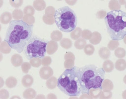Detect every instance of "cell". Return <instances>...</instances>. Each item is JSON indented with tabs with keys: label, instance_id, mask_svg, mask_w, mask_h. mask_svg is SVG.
I'll return each mask as SVG.
<instances>
[{
	"label": "cell",
	"instance_id": "6",
	"mask_svg": "<svg viewBox=\"0 0 126 99\" xmlns=\"http://www.w3.org/2000/svg\"><path fill=\"white\" fill-rule=\"evenodd\" d=\"M48 41L33 35L27 42L24 49L25 56L27 60L33 58L42 59L46 57Z\"/></svg>",
	"mask_w": 126,
	"mask_h": 99
},
{
	"label": "cell",
	"instance_id": "23",
	"mask_svg": "<svg viewBox=\"0 0 126 99\" xmlns=\"http://www.w3.org/2000/svg\"><path fill=\"white\" fill-rule=\"evenodd\" d=\"M103 69L105 72H110L113 69V65L112 61L110 60H107L104 62L103 65Z\"/></svg>",
	"mask_w": 126,
	"mask_h": 99
},
{
	"label": "cell",
	"instance_id": "12",
	"mask_svg": "<svg viewBox=\"0 0 126 99\" xmlns=\"http://www.w3.org/2000/svg\"><path fill=\"white\" fill-rule=\"evenodd\" d=\"M37 93L33 89L28 88L24 91L23 97L25 99H33L35 98Z\"/></svg>",
	"mask_w": 126,
	"mask_h": 99
},
{
	"label": "cell",
	"instance_id": "14",
	"mask_svg": "<svg viewBox=\"0 0 126 99\" xmlns=\"http://www.w3.org/2000/svg\"><path fill=\"white\" fill-rule=\"evenodd\" d=\"M33 7L37 11H42L45 9L46 7V2L44 0H35L33 1Z\"/></svg>",
	"mask_w": 126,
	"mask_h": 99
},
{
	"label": "cell",
	"instance_id": "24",
	"mask_svg": "<svg viewBox=\"0 0 126 99\" xmlns=\"http://www.w3.org/2000/svg\"><path fill=\"white\" fill-rule=\"evenodd\" d=\"M62 34L59 30H54L52 32L50 37L52 40L55 42L60 41L62 38Z\"/></svg>",
	"mask_w": 126,
	"mask_h": 99
},
{
	"label": "cell",
	"instance_id": "8",
	"mask_svg": "<svg viewBox=\"0 0 126 99\" xmlns=\"http://www.w3.org/2000/svg\"><path fill=\"white\" fill-rule=\"evenodd\" d=\"M58 48L57 42L54 41H48L46 47V51L48 55H52L54 54Z\"/></svg>",
	"mask_w": 126,
	"mask_h": 99
},
{
	"label": "cell",
	"instance_id": "5",
	"mask_svg": "<svg viewBox=\"0 0 126 99\" xmlns=\"http://www.w3.org/2000/svg\"><path fill=\"white\" fill-rule=\"evenodd\" d=\"M55 23L59 29L64 32H70L76 28L78 23L75 12L68 6H64L56 10Z\"/></svg>",
	"mask_w": 126,
	"mask_h": 99
},
{
	"label": "cell",
	"instance_id": "36",
	"mask_svg": "<svg viewBox=\"0 0 126 99\" xmlns=\"http://www.w3.org/2000/svg\"><path fill=\"white\" fill-rule=\"evenodd\" d=\"M40 95H38L37 96V97H35L36 99H45L46 97H45L44 95H41V96H40Z\"/></svg>",
	"mask_w": 126,
	"mask_h": 99
},
{
	"label": "cell",
	"instance_id": "19",
	"mask_svg": "<svg viewBox=\"0 0 126 99\" xmlns=\"http://www.w3.org/2000/svg\"><path fill=\"white\" fill-rule=\"evenodd\" d=\"M23 14L24 13L20 9H16L12 12V17L15 20H20L24 17Z\"/></svg>",
	"mask_w": 126,
	"mask_h": 99
},
{
	"label": "cell",
	"instance_id": "20",
	"mask_svg": "<svg viewBox=\"0 0 126 99\" xmlns=\"http://www.w3.org/2000/svg\"><path fill=\"white\" fill-rule=\"evenodd\" d=\"M81 29L79 27H76L70 33L71 38L74 40H77L81 36Z\"/></svg>",
	"mask_w": 126,
	"mask_h": 99
},
{
	"label": "cell",
	"instance_id": "29",
	"mask_svg": "<svg viewBox=\"0 0 126 99\" xmlns=\"http://www.w3.org/2000/svg\"><path fill=\"white\" fill-rule=\"evenodd\" d=\"M94 47L91 44H87L84 48V53L88 55H92L94 54Z\"/></svg>",
	"mask_w": 126,
	"mask_h": 99
},
{
	"label": "cell",
	"instance_id": "25",
	"mask_svg": "<svg viewBox=\"0 0 126 99\" xmlns=\"http://www.w3.org/2000/svg\"><path fill=\"white\" fill-rule=\"evenodd\" d=\"M55 9L52 6H48L46 8L45 10L46 16L48 18H54L55 13Z\"/></svg>",
	"mask_w": 126,
	"mask_h": 99
},
{
	"label": "cell",
	"instance_id": "7",
	"mask_svg": "<svg viewBox=\"0 0 126 99\" xmlns=\"http://www.w3.org/2000/svg\"><path fill=\"white\" fill-rule=\"evenodd\" d=\"M53 71L50 67L44 66L40 69L39 75L40 78L44 80H48L52 76Z\"/></svg>",
	"mask_w": 126,
	"mask_h": 99
},
{
	"label": "cell",
	"instance_id": "28",
	"mask_svg": "<svg viewBox=\"0 0 126 99\" xmlns=\"http://www.w3.org/2000/svg\"><path fill=\"white\" fill-rule=\"evenodd\" d=\"M30 63L34 67H39L42 65V60L39 58H33L30 60Z\"/></svg>",
	"mask_w": 126,
	"mask_h": 99
},
{
	"label": "cell",
	"instance_id": "27",
	"mask_svg": "<svg viewBox=\"0 0 126 99\" xmlns=\"http://www.w3.org/2000/svg\"><path fill=\"white\" fill-rule=\"evenodd\" d=\"M23 21L29 25H32L35 22V18L33 15H24L22 18Z\"/></svg>",
	"mask_w": 126,
	"mask_h": 99
},
{
	"label": "cell",
	"instance_id": "13",
	"mask_svg": "<svg viewBox=\"0 0 126 99\" xmlns=\"http://www.w3.org/2000/svg\"><path fill=\"white\" fill-rule=\"evenodd\" d=\"M58 80L56 77L52 76L48 79L46 82L47 87L50 89H52L55 88L57 86Z\"/></svg>",
	"mask_w": 126,
	"mask_h": 99
},
{
	"label": "cell",
	"instance_id": "31",
	"mask_svg": "<svg viewBox=\"0 0 126 99\" xmlns=\"http://www.w3.org/2000/svg\"><path fill=\"white\" fill-rule=\"evenodd\" d=\"M52 62V59L51 57L48 56H46L42 59V65L43 66H48Z\"/></svg>",
	"mask_w": 126,
	"mask_h": 99
},
{
	"label": "cell",
	"instance_id": "30",
	"mask_svg": "<svg viewBox=\"0 0 126 99\" xmlns=\"http://www.w3.org/2000/svg\"><path fill=\"white\" fill-rule=\"evenodd\" d=\"M31 68V65L30 63L25 62L23 63L21 65V69L22 71L25 73H27L29 72V70Z\"/></svg>",
	"mask_w": 126,
	"mask_h": 99
},
{
	"label": "cell",
	"instance_id": "35",
	"mask_svg": "<svg viewBox=\"0 0 126 99\" xmlns=\"http://www.w3.org/2000/svg\"><path fill=\"white\" fill-rule=\"evenodd\" d=\"M90 33H92V32H90V31L88 30H84L81 33L82 37L84 39H90V38L89 36H88L87 34H89Z\"/></svg>",
	"mask_w": 126,
	"mask_h": 99
},
{
	"label": "cell",
	"instance_id": "21",
	"mask_svg": "<svg viewBox=\"0 0 126 99\" xmlns=\"http://www.w3.org/2000/svg\"><path fill=\"white\" fill-rule=\"evenodd\" d=\"M61 46L63 48L68 49L72 47V42L70 39L63 38L60 41Z\"/></svg>",
	"mask_w": 126,
	"mask_h": 99
},
{
	"label": "cell",
	"instance_id": "2",
	"mask_svg": "<svg viewBox=\"0 0 126 99\" xmlns=\"http://www.w3.org/2000/svg\"><path fill=\"white\" fill-rule=\"evenodd\" d=\"M77 72L81 86V93L89 95L91 89H102L105 72L103 68L94 65H86L78 67Z\"/></svg>",
	"mask_w": 126,
	"mask_h": 99
},
{
	"label": "cell",
	"instance_id": "33",
	"mask_svg": "<svg viewBox=\"0 0 126 99\" xmlns=\"http://www.w3.org/2000/svg\"><path fill=\"white\" fill-rule=\"evenodd\" d=\"M42 19H43L44 22L45 24L47 25H51L53 24L55 22V18H48L45 15H43Z\"/></svg>",
	"mask_w": 126,
	"mask_h": 99
},
{
	"label": "cell",
	"instance_id": "11",
	"mask_svg": "<svg viewBox=\"0 0 126 99\" xmlns=\"http://www.w3.org/2000/svg\"><path fill=\"white\" fill-rule=\"evenodd\" d=\"M12 18V15L10 12H6L3 13L0 17V22L3 24H7L10 23Z\"/></svg>",
	"mask_w": 126,
	"mask_h": 99
},
{
	"label": "cell",
	"instance_id": "10",
	"mask_svg": "<svg viewBox=\"0 0 126 99\" xmlns=\"http://www.w3.org/2000/svg\"><path fill=\"white\" fill-rule=\"evenodd\" d=\"M11 63L15 67L21 66L23 63V59L20 55L16 54L12 55L11 59Z\"/></svg>",
	"mask_w": 126,
	"mask_h": 99
},
{
	"label": "cell",
	"instance_id": "26",
	"mask_svg": "<svg viewBox=\"0 0 126 99\" xmlns=\"http://www.w3.org/2000/svg\"><path fill=\"white\" fill-rule=\"evenodd\" d=\"M35 10L34 7L31 5H27L24 8L23 13L25 15H33L35 14Z\"/></svg>",
	"mask_w": 126,
	"mask_h": 99
},
{
	"label": "cell",
	"instance_id": "9",
	"mask_svg": "<svg viewBox=\"0 0 126 99\" xmlns=\"http://www.w3.org/2000/svg\"><path fill=\"white\" fill-rule=\"evenodd\" d=\"M21 83L22 85L25 88H29L32 86L33 83V78L31 75H25L22 78Z\"/></svg>",
	"mask_w": 126,
	"mask_h": 99
},
{
	"label": "cell",
	"instance_id": "18",
	"mask_svg": "<svg viewBox=\"0 0 126 99\" xmlns=\"http://www.w3.org/2000/svg\"><path fill=\"white\" fill-rule=\"evenodd\" d=\"M92 37V39L90 40L89 41L90 42V43L94 45L98 44L100 42L102 39L101 35L98 32H94L93 33Z\"/></svg>",
	"mask_w": 126,
	"mask_h": 99
},
{
	"label": "cell",
	"instance_id": "15",
	"mask_svg": "<svg viewBox=\"0 0 126 99\" xmlns=\"http://www.w3.org/2000/svg\"><path fill=\"white\" fill-rule=\"evenodd\" d=\"M17 84V80L15 77L13 76L8 77L6 79L5 82V84L6 86L9 88H14Z\"/></svg>",
	"mask_w": 126,
	"mask_h": 99
},
{
	"label": "cell",
	"instance_id": "17",
	"mask_svg": "<svg viewBox=\"0 0 126 99\" xmlns=\"http://www.w3.org/2000/svg\"><path fill=\"white\" fill-rule=\"evenodd\" d=\"M11 48L6 42H3L0 44V52L2 54H9L11 51Z\"/></svg>",
	"mask_w": 126,
	"mask_h": 99
},
{
	"label": "cell",
	"instance_id": "32",
	"mask_svg": "<svg viewBox=\"0 0 126 99\" xmlns=\"http://www.w3.org/2000/svg\"><path fill=\"white\" fill-rule=\"evenodd\" d=\"M23 0H10L9 1L10 5L15 8L20 7L23 4Z\"/></svg>",
	"mask_w": 126,
	"mask_h": 99
},
{
	"label": "cell",
	"instance_id": "37",
	"mask_svg": "<svg viewBox=\"0 0 126 99\" xmlns=\"http://www.w3.org/2000/svg\"><path fill=\"white\" fill-rule=\"evenodd\" d=\"M66 2L68 4H69L70 5H72V2H77V1H66Z\"/></svg>",
	"mask_w": 126,
	"mask_h": 99
},
{
	"label": "cell",
	"instance_id": "4",
	"mask_svg": "<svg viewBox=\"0 0 126 99\" xmlns=\"http://www.w3.org/2000/svg\"><path fill=\"white\" fill-rule=\"evenodd\" d=\"M77 69L78 67L74 66L71 69H66L58 79L57 86L60 90L70 97H77L81 93Z\"/></svg>",
	"mask_w": 126,
	"mask_h": 99
},
{
	"label": "cell",
	"instance_id": "22",
	"mask_svg": "<svg viewBox=\"0 0 126 99\" xmlns=\"http://www.w3.org/2000/svg\"><path fill=\"white\" fill-rule=\"evenodd\" d=\"M87 45V42L84 39H78L75 41L74 43V46L77 49L82 50L85 48Z\"/></svg>",
	"mask_w": 126,
	"mask_h": 99
},
{
	"label": "cell",
	"instance_id": "3",
	"mask_svg": "<svg viewBox=\"0 0 126 99\" xmlns=\"http://www.w3.org/2000/svg\"><path fill=\"white\" fill-rule=\"evenodd\" d=\"M107 32L113 41L123 39L126 35V13L121 10L107 13L105 18Z\"/></svg>",
	"mask_w": 126,
	"mask_h": 99
},
{
	"label": "cell",
	"instance_id": "34",
	"mask_svg": "<svg viewBox=\"0 0 126 99\" xmlns=\"http://www.w3.org/2000/svg\"><path fill=\"white\" fill-rule=\"evenodd\" d=\"M9 97V92L5 89H2L0 90V97L1 99H7Z\"/></svg>",
	"mask_w": 126,
	"mask_h": 99
},
{
	"label": "cell",
	"instance_id": "16",
	"mask_svg": "<svg viewBox=\"0 0 126 99\" xmlns=\"http://www.w3.org/2000/svg\"><path fill=\"white\" fill-rule=\"evenodd\" d=\"M98 54L101 58L103 60H106L110 56V51L107 47H102L98 51Z\"/></svg>",
	"mask_w": 126,
	"mask_h": 99
},
{
	"label": "cell",
	"instance_id": "1",
	"mask_svg": "<svg viewBox=\"0 0 126 99\" xmlns=\"http://www.w3.org/2000/svg\"><path fill=\"white\" fill-rule=\"evenodd\" d=\"M33 25H29L23 20H12L6 31L4 41L19 54L24 51L33 33Z\"/></svg>",
	"mask_w": 126,
	"mask_h": 99
}]
</instances>
